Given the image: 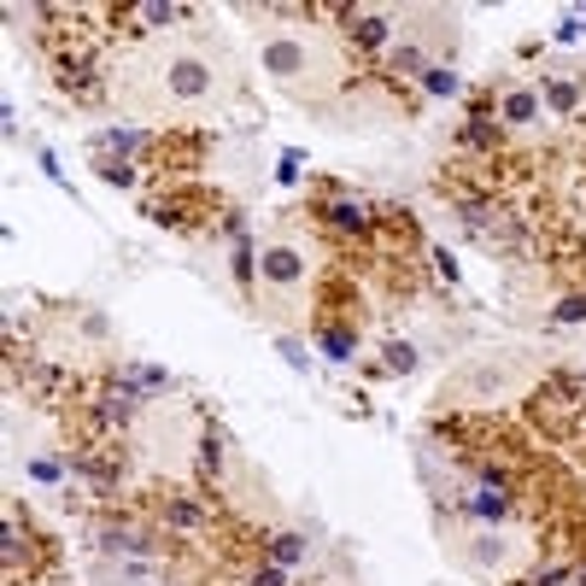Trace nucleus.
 <instances>
[{"label":"nucleus","mask_w":586,"mask_h":586,"mask_svg":"<svg viewBox=\"0 0 586 586\" xmlns=\"http://www.w3.org/2000/svg\"><path fill=\"white\" fill-rule=\"evenodd\" d=\"M112 100L147 124H165L182 112H223L229 100H240V71L217 42L177 30L165 42L129 47L112 65Z\"/></svg>","instance_id":"1"},{"label":"nucleus","mask_w":586,"mask_h":586,"mask_svg":"<svg viewBox=\"0 0 586 586\" xmlns=\"http://www.w3.org/2000/svg\"><path fill=\"white\" fill-rule=\"evenodd\" d=\"M270 82L282 94H293L300 106H329V100L352 82V54L340 42V24H288V30H264L258 42Z\"/></svg>","instance_id":"2"},{"label":"nucleus","mask_w":586,"mask_h":586,"mask_svg":"<svg viewBox=\"0 0 586 586\" xmlns=\"http://www.w3.org/2000/svg\"><path fill=\"white\" fill-rule=\"evenodd\" d=\"M200 435H205V422L182 399H159V405L142 410V422H135L129 440H135V452H142L153 470L188 475V463L200 458Z\"/></svg>","instance_id":"3"},{"label":"nucleus","mask_w":586,"mask_h":586,"mask_svg":"<svg viewBox=\"0 0 586 586\" xmlns=\"http://www.w3.org/2000/svg\"><path fill=\"white\" fill-rule=\"evenodd\" d=\"M142 212H147L153 223H170V229H188V235H194V229H212V223H217V200L205 194L194 177H165L159 194L142 200Z\"/></svg>","instance_id":"4"},{"label":"nucleus","mask_w":586,"mask_h":586,"mask_svg":"<svg viewBox=\"0 0 586 586\" xmlns=\"http://www.w3.org/2000/svg\"><path fill=\"white\" fill-rule=\"evenodd\" d=\"M493 117H498V129H522V124H540V89H528V82H516V77H498L493 89Z\"/></svg>","instance_id":"5"},{"label":"nucleus","mask_w":586,"mask_h":586,"mask_svg":"<svg viewBox=\"0 0 586 586\" xmlns=\"http://www.w3.org/2000/svg\"><path fill=\"white\" fill-rule=\"evenodd\" d=\"M36 551H47L42 533L30 528L19 510H12V516H7V586H19V581L36 586Z\"/></svg>","instance_id":"6"},{"label":"nucleus","mask_w":586,"mask_h":586,"mask_svg":"<svg viewBox=\"0 0 586 586\" xmlns=\"http://www.w3.org/2000/svg\"><path fill=\"white\" fill-rule=\"evenodd\" d=\"M264 557L282 563V568H300L305 557H312V540H305V533H293V528H270L264 533Z\"/></svg>","instance_id":"7"},{"label":"nucleus","mask_w":586,"mask_h":586,"mask_svg":"<svg viewBox=\"0 0 586 586\" xmlns=\"http://www.w3.org/2000/svg\"><path fill=\"white\" fill-rule=\"evenodd\" d=\"M94 177H100V182H112V188H142L147 170H142V165H129V159H94Z\"/></svg>","instance_id":"8"},{"label":"nucleus","mask_w":586,"mask_h":586,"mask_svg":"<svg viewBox=\"0 0 586 586\" xmlns=\"http://www.w3.org/2000/svg\"><path fill=\"white\" fill-rule=\"evenodd\" d=\"M382 370H387V375H410V370H417V340H399V335H393Z\"/></svg>","instance_id":"9"},{"label":"nucleus","mask_w":586,"mask_h":586,"mask_svg":"<svg viewBox=\"0 0 586 586\" xmlns=\"http://www.w3.org/2000/svg\"><path fill=\"white\" fill-rule=\"evenodd\" d=\"M422 89H428V94H458V71H446V65H435V71L422 77Z\"/></svg>","instance_id":"10"},{"label":"nucleus","mask_w":586,"mask_h":586,"mask_svg":"<svg viewBox=\"0 0 586 586\" xmlns=\"http://www.w3.org/2000/svg\"><path fill=\"white\" fill-rule=\"evenodd\" d=\"M586 317V300L581 293H568V300H557V323H581Z\"/></svg>","instance_id":"11"}]
</instances>
